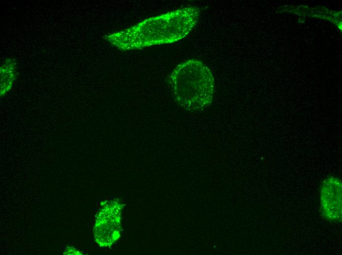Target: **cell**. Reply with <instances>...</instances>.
Returning a JSON list of instances; mask_svg holds the SVG:
<instances>
[{"mask_svg": "<svg viewBox=\"0 0 342 255\" xmlns=\"http://www.w3.org/2000/svg\"><path fill=\"white\" fill-rule=\"evenodd\" d=\"M4 67L5 68L1 69V95L10 89L15 77V71L11 66H5Z\"/></svg>", "mask_w": 342, "mask_h": 255, "instance_id": "4", "label": "cell"}, {"mask_svg": "<svg viewBox=\"0 0 342 255\" xmlns=\"http://www.w3.org/2000/svg\"><path fill=\"white\" fill-rule=\"evenodd\" d=\"M169 83L176 101L189 111H200L210 106L215 81L209 68L198 60L178 64L169 76Z\"/></svg>", "mask_w": 342, "mask_h": 255, "instance_id": "2", "label": "cell"}, {"mask_svg": "<svg viewBox=\"0 0 342 255\" xmlns=\"http://www.w3.org/2000/svg\"><path fill=\"white\" fill-rule=\"evenodd\" d=\"M200 10L187 7L147 19L137 25L107 37L119 49H142L171 43L187 36L198 22Z\"/></svg>", "mask_w": 342, "mask_h": 255, "instance_id": "1", "label": "cell"}, {"mask_svg": "<svg viewBox=\"0 0 342 255\" xmlns=\"http://www.w3.org/2000/svg\"><path fill=\"white\" fill-rule=\"evenodd\" d=\"M342 186L341 179L332 175L325 178L321 185L320 211L322 217L329 221H342Z\"/></svg>", "mask_w": 342, "mask_h": 255, "instance_id": "3", "label": "cell"}]
</instances>
